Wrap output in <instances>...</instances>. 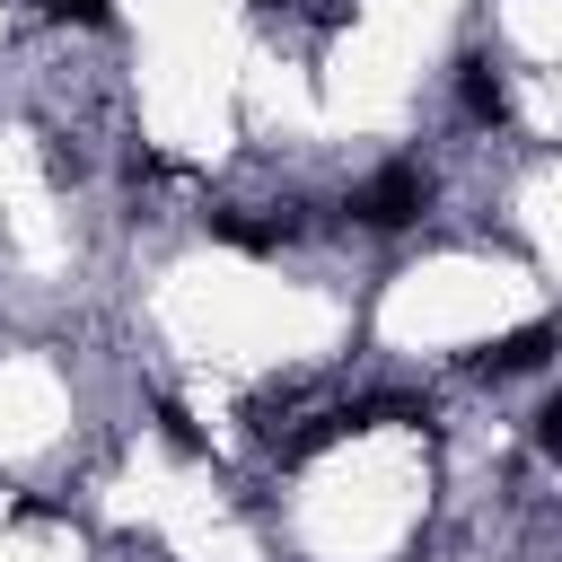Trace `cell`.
<instances>
[{
  "instance_id": "1",
  "label": "cell",
  "mask_w": 562,
  "mask_h": 562,
  "mask_svg": "<svg viewBox=\"0 0 562 562\" xmlns=\"http://www.w3.org/2000/svg\"><path fill=\"white\" fill-rule=\"evenodd\" d=\"M430 211V176L422 167H378L369 184H351V220L360 228H413Z\"/></svg>"
},
{
  "instance_id": "2",
  "label": "cell",
  "mask_w": 562,
  "mask_h": 562,
  "mask_svg": "<svg viewBox=\"0 0 562 562\" xmlns=\"http://www.w3.org/2000/svg\"><path fill=\"white\" fill-rule=\"evenodd\" d=\"M553 342H562V325H527V334L492 342V351H483V369H492V378H518V369H536V360H544Z\"/></svg>"
},
{
  "instance_id": "3",
  "label": "cell",
  "mask_w": 562,
  "mask_h": 562,
  "mask_svg": "<svg viewBox=\"0 0 562 562\" xmlns=\"http://www.w3.org/2000/svg\"><path fill=\"white\" fill-rule=\"evenodd\" d=\"M465 114H474V123H501V114H509V88H501L492 61H465Z\"/></svg>"
},
{
  "instance_id": "4",
  "label": "cell",
  "mask_w": 562,
  "mask_h": 562,
  "mask_svg": "<svg viewBox=\"0 0 562 562\" xmlns=\"http://www.w3.org/2000/svg\"><path fill=\"white\" fill-rule=\"evenodd\" d=\"M53 18H79V26H105L114 9H105V0H53Z\"/></svg>"
}]
</instances>
